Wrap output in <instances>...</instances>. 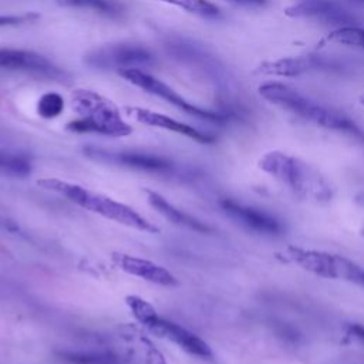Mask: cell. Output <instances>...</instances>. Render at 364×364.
<instances>
[{
	"instance_id": "obj_1",
	"label": "cell",
	"mask_w": 364,
	"mask_h": 364,
	"mask_svg": "<svg viewBox=\"0 0 364 364\" xmlns=\"http://www.w3.org/2000/svg\"><path fill=\"white\" fill-rule=\"evenodd\" d=\"M71 107L78 114L65 129L75 134H100L105 136H127L132 127L122 118L118 107L107 97L87 88L71 92Z\"/></svg>"
},
{
	"instance_id": "obj_2",
	"label": "cell",
	"mask_w": 364,
	"mask_h": 364,
	"mask_svg": "<svg viewBox=\"0 0 364 364\" xmlns=\"http://www.w3.org/2000/svg\"><path fill=\"white\" fill-rule=\"evenodd\" d=\"M37 185L41 186L46 191L55 192L70 202L90 210L94 213H98L109 220H114L117 223L125 225L128 228L148 232V233H158L159 229L152 225L148 219H145L142 215H139L134 208L121 203L109 196L91 192L90 189L71 183L67 181H61L57 178H43L37 181Z\"/></svg>"
},
{
	"instance_id": "obj_3",
	"label": "cell",
	"mask_w": 364,
	"mask_h": 364,
	"mask_svg": "<svg viewBox=\"0 0 364 364\" xmlns=\"http://www.w3.org/2000/svg\"><path fill=\"white\" fill-rule=\"evenodd\" d=\"M259 94L266 101L279 105L283 109H287L299 117L311 121L323 128L334 129L340 132L357 134L358 129L355 124L347 118L344 114L323 107L304 95H301L297 90L282 84V82H264L259 87Z\"/></svg>"
},
{
	"instance_id": "obj_4",
	"label": "cell",
	"mask_w": 364,
	"mask_h": 364,
	"mask_svg": "<svg viewBox=\"0 0 364 364\" xmlns=\"http://www.w3.org/2000/svg\"><path fill=\"white\" fill-rule=\"evenodd\" d=\"M125 301L131 309L134 317L152 334L172 341L173 344L179 346L185 353L193 357L202 360H210L213 357V353L208 343H205L191 330L158 316L154 306L149 304L146 300L138 296H127Z\"/></svg>"
},
{
	"instance_id": "obj_5",
	"label": "cell",
	"mask_w": 364,
	"mask_h": 364,
	"mask_svg": "<svg viewBox=\"0 0 364 364\" xmlns=\"http://www.w3.org/2000/svg\"><path fill=\"white\" fill-rule=\"evenodd\" d=\"M118 74L131 82L132 85L146 91L148 94L156 95L166 102L172 104L173 107L179 108L181 111L186 112L188 115H192L195 118L213 122V124H225L228 121V115L223 112H216V111H209L205 108H200L189 101H186L183 97H181L173 88H171L168 84L161 81L159 78L139 70V68H125L118 71Z\"/></svg>"
},
{
	"instance_id": "obj_6",
	"label": "cell",
	"mask_w": 364,
	"mask_h": 364,
	"mask_svg": "<svg viewBox=\"0 0 364 364\" xmlns=\"http://www.w3.org/2000/svg\"><path fill=\"white\" fill-rule=\"evenodd\" d=\"M82 63L94 70H125L138 68L141 65H151L155 63L154 54L139 46L131 43L108 44L91 50L82 58Z\"/></svg>"
},
{
	"instance_id": "obj_7",
	"label": "cell",
	"mask_w": 364,
	"mask_h": 364,
	"mask_svg": "<svg viewBox=\"0 0 364 364\" xmlns=\"http://www.w3.org/2000/svg\"><path fill=\"white\" fill-rule=\"evenodd\" d=\"M0 70L30 73L61 82L70 78L63 68L51 63L47 57L36 51L21 48H0Z\"/></svg>"
},
{
	"instance_id": "obj_8",
	"label": "cell",
	"mask_w": 364,
	"mask_h": 364,
	"mask_svg": "<svg viewBox=\"0 0 364 364\" xmlns=\"http://www.w3.org/2000/svg\"><path fill=\"white\" fill-rule=\"evenodd\" d=\"M84 154L98 161H105L109 164H117L121 166L151 172V173L168 175L175 171L173 161L155 154L136 152V151H107V149L92 148V146H87L84 149Z\"/></svg>"
},
{
	"instance_id": "obj_9",
	"label": "cell",
	"mask_w": 364,
	"mask_h": 364,
	"mask_svg": "<svg viewBox=\"0 0 364 364\" xmlns=\"http://www.w3.org/2000/svg\"><path fill=\"white\" fill-rule=\"evenodd\" d=\"M124 111L128 117H131L132 119H135L139 124H144L146 127H154V128H161V129H166L175 134H181L186 138H191L199 144H213L216 141V138L210 134H206L203 131H199L198 128L188 125L185 122L176 121L165 114L161 112H155L151 111L148 108H142V107H124Z\"/></svg>"
},
{
	"instance_id": "obj_10",
	"label": "cell",
	"mask_w": 364,
	"mask_h": 364,
	"mask_svg": "<svg viewBox=\"0 0 364 364\" xmlns=\"http://www.w3.org/2000/svg\"><path fill=\"white\" fill-rule=\"evenodd\" d=\"M111 259L114 262V264L121 269L122 272L144 279L149 283L154 284H159V286H165V287H171V286H176L178 280L176 277L164 266L142 259V257H136V256H131L127 253H119V252H114L111 255Z\"/></svg>"
},
{
	"instance_id": "obj_11",
	"label": "cell",
	"mask_w": 364,
	"mask_h": 364,
	"mask_svg": "<svg viewBox=\"0 0 364 364\" xmlns=\"http://www.w3.org/2000/svg\"><path fill=\"white\" fill-rule=\"evenodd\" d=\"M219 205L228 216L249 230L263 235H279L283 229L282 223L274 216L260 209L242 205L233 199H222Z\"/></svg>"
},
{
	"instance_id": "obj_12",
	"label": "cell",
	"mask_w": 364,
	"mask_h": 364,
	"mask_svg": "<svg viewBox=\"0 0 364 364\" xmlns=\"http://www.w3.org/2000/svg\"><path fill=\"white\" fill-rule=\"evenodd\" d=\"M284 14L289 17H316V18H324L327 21L334 23H346L347 26L350 21V17L344 10H341L338 6H336L331 1L327 0H301L297 4H293L284 10Z\"/></svg>"
},
{
	"instance_id": "obj_13",
	"label": "cell",
	"mask_w": 364,
	"mask_h": 364,
	"mask_svg": "<svg viewBox=\"0 0 364 364\" xmlns=\"http://www.w3.org/2000/svg\"><path fill=\"white\" fill-rule=\"evenodd\" d=\"M146 199L149 202V205L156 209L158 213H161L164 218H166L168 220H171L172 223L199 232V233H209L212 229L209 225H206L205 222L196 219L195 216L181 210L179 208L173 206L171 202H168L164 196H161L158 192L154 191H146Z\"/></svg>"
},
{
	"instance_id": "obj_14",
	"label": "cell",
	"mask_w": 364,
	"mask_h": 364,
	"mask_svg": "<svg viewBox=\"0 0 364 364\" xmlns=\"http://www.w3.org/2000/svg\"><path fill=\"white\" fill-rule=\"evenodd\" d=\"M291 259L303 266L306 270L313 272L323 277L336 279L334 272V255L316 252V250H303L297 247L290 249Z\"/></svg>"
},
{
	"instance_id": "obj_15",
	"label": "cell",
	"mask_w": 364,
	"mask_h": 364,
	"mask_svg": "<svg viewBox=\"0 0 364 364\" xmlns=\"http://www.w3.org/2000/svg\"><path fill=\"white\" fill-rule=\"evenodd\" d=\"M313 67V61L306 57H283L274 61H263L256 73L273 77H297Z\"/></svg>"
},
{
	"instance_id": "obj_16",
	"label": "cell",
	"mask_w": 364,
	"mask_h": 364,
	"mask_svg": "<svg viewBox=\"0 0 364 364\" xmlns=\"http://www.w3.org/2000/svg\"><path fill=\"white\" fill-rule=\"evenodd\" d=\"M61 7L90 9L109 18H121L125 13V7L118 0H55Z\"/></svg>"
},
{
	"instance_id": "obj_17",
	"label": "cell",
	"mask_w": 364,
	"mask_h": 364,
	"mask_svg": "<svg viewBox=\"0 0 364 364\" xmlns=\"http://www.w3.org/2000/svg\"><path fill=\"white\" fill-rule=\"evenodd\" d=\"M31 162L27 156L0 149V173L13 178H26L31 173Z\"/></svg>"
},
{
	"instance_id": "obj_18",
	"label": "cell",
	"mask_w": 364,
	"mask_h": 364,
	"mask_svg": "<svg viewBox=\"0 0 364 364\" xmlns=\"http://www.w3.org/2000/svg\"><path fill=\"white\" fill-rule=\"evenodd\" d=\"M158 1L176 6L188 13H192L195 16H200L205 18L220 17L219 7L209 0H158Z\"/></svg>"
},
{
	"instance_id": "obj_19",
	"label": "cell",
	"mask_w": 364,
	"mask_h": 364,
	"mask_svg": "<svg viewBox=\"0 0 364 364\" xmlns=\"http://www.w3.org/2000/svg\"><path fill=\"white\" fill-rule=\"evenodd\" d=\"M336 279H344L364 287V269L347 257L334 255Z\"/></svg>"
},
{
	"instance_id": "obj_20",
	"label": "cell",
	"mask_w": 364,
	"mask_h": 364,
	"mask_svg": "<svg viewBox=\"0 0 364 364\" xmlns=\"http://www.w3.org/2000/svg\"><path fill=\"white\" fill-rule=\"evenodd\" d=\"M328 41L348 46V47H361L364 48V28L355 26H341L333 30L328 37Z\"/></svg>"
},
{
	"instance_id": "obj_21",
	"label": "cell",
	"mask_w": 364,
	"mask_h": 364,
	"mask_svg": "<svg viewBox=\"0 0 364 364\" xmlns=\"http://www.w3.org/2000/svg\"><path fill=\"white\" fill-rule=\"evenodd\" d=\"M64 98L54 91L44 92L37 101V114L44 119H53L64 111Z\"/></svg>"
},
{
	"instance_id": "obj_22",
	"label": "cell",
	"mask_w": 364,
	"mask_h": 364,
	"mask_svg": "<svg viewBox=\"0 0 364 364\" xmlns=\"http://www.w3.org/2000/svg\"><path fill=\"white\" fill-rule=\"evenodd\" d=\"M58 357L71 364H114L115 358L109 354L82 353V351H60Z\"/></svg>"
},
{
	"instance_id": "obj_23",
	"label": "cell",
	"mask_w": 364,
	"mask_h": 364,
	"mask_svg": "<svg viewBox=\"0 0 364 364\" xmlns=\"http://www.w3.org/2000/svg\"><path fill=\"white\" fill-rule=\"evenodd\" d=\"M40 17V14L30 11L24 14H0V28L1 27H16L26 23L36 21Z\"/></svg>"
},
{
	"instance_id": "obj_24",
	"label": "cell",
	"mask_w": 364,
	"mask_h": 364,
	"mask_svg": "<svg viewBox=\"0 0 364 364\" xmlns=\"http://www.w3.org/2000/svg\"><path fill=\"white\" fill-rule=\"evenodd\" d=\"M230 4L239 6V7H247V9H259V7H264L267 0H225Z\"/></svg>"
},
{
	"instance_id": "obj_25",
	"label": "cell",
	"mask_w": 364,
	"mask_h": 364,
	"mask_svg": "<svg viewBox=\"0 0 364 364\" xmlns=\"http://www.w3.org/2000/svg\"><path fill=\"white\" fill-rule=\"evenodd\" d=\"M351 333H353L361 343H364V326H361V324H353V326H351Z\"/></svg>"
}]
</instances>
